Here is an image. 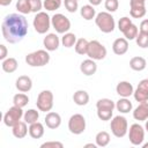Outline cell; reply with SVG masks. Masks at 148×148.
Returning <instances> with one entry per match:
<instances>
[{"instance_id":"6da1fadb","label":"cell","mask_w":148,"mask_h":148,"mask_svg":"<svg viewBox=\"0 0 148 148\" xmlns=\"http://www.w3.org/2000/svg\"><path fill=\"white\" fill-rule=\"evenodd\" d=\"M29 23L23 14H8L1 23L2 37L10 44L20 43L28 34Z\"/></svg>"},{"instance_id":"f1b7e54d","label":"cell","mask_w":148,"mask_h":148,"mask_svg":"<svg viewBox=\"0 0 148 148\" xmlns=\"http://www.w3.org/2000/svg\"><path fill=\"white\" fill-rule=\"evenodd\" d=\"M29 103V97L25 92H18V94H15L14 97H13V104L15 106H18V108H24L27 104Z\"/></svg>"},{"instance_id":"ba28073f","label":"cell","mask_w":148,"mask_h":148,"mask_svg":"<svg viewBox=\"0 0 148 148\" xmlns=\"http://www.w3.org/2000/svg\"><path fill=\"white\" fill-rule=\"evenodd\" d=\"M68 130L72 134H82L86 130V118L81 113H74L68 120Z\"/></svg>"},{"instance_id":"b9f144b4","label":"cell","mask_w":148,"mask_h":148,"mask_svg":"<svg viewBox=\"0 0 148 148\" xmlns=\"http://www.w3.org/2000/svg\"><path fill=\"white\" fill-rule=\"evenodd\" d=\"M31 6V13H39L42 12V8H44L42 0H29Z\"/></svg>"},{"instance_id":"e575fe53","label":"cell","mask_w":148,"mask_h":148,"mask_svg":"<svg viewBox=\"0 0 148 148\" xmlns=\"http://www.w3.org/2000/svg\"><path fill=\"white\" fill-rule=\"evenodd\" d=\"M123 34H124V36H125V38L127 40H132V39H135L136 38V36L139 34V29H138V27L135 24L132 23Z\"/></svg>"},{"instance_id":"ac0fdd59","label":"cell","mask_w":148,"mask_h":148,"mask_svg":"<svg viewBox=\"0 0 148 148\" xmlns=\"http://www.w3.org/2000/svg\"><path fill=\"white\" fill-rule=\"evenodd\" d=\"M133 118L139 121H146L148 119V101L141 102L133 111Z\"/></svg>"},{"instance_id":"7bdbcfd3","label":"cell","mask_w":148,"mask_h":148,"mask_svg":"<svg viewBox=\"0 0 148 148\" xmlns=\"http://www.w3.org/2000/svg\"><path fill=\"white\" fill-rule=\"evenodd\" d=\"M64 143L60 141H46L40 145V148H62Z\"/></svg>"},{"instance_id":"9c48e42d","label":"cell","mask_w":148,"mask_h":148,"mask_svg":"<svg viewBox=\"0 0 148 148\" xmlns=\"http://www.w3.org/2000/svg\"><path fill=\"white\" fill-rule=\"evenodd\" d=\"M51 24L58 34H66L71 29V21L64 14H54L51 17Z\"/></svg>"},{"instance_id":"c3c4849f","label":"cell","mask_w":148,"mask_h":148,"mask_svg":"<svg viewBox=\"0 0 148 148\" xmlns=\"http://www.w3.org/2000/svg\"><path fill=\"white\" fill-rule=\"evenodd\" d=\"M84 147L87 148V147H92V148H96L97 147V145L96 143H87V145H84Z\"/></svg>"},{"instance_id":"8fae6325","label":"cell","mask_w":148,"mask_h":148,"mask_svg":"<svg viewBox=\"0 0 148 148\" xmlns=\"http://www.w3.org/2000/svg\"><path fill=\"white\" fill-rule=\"evenodd\" d=\"M128 139L133 146L142 145L145 140V128L140 124H132L128 130Z\"/></svg>"},{"instance_id":"f6af8a7d","label":"cell","mask_w":148,"mask_h":148,"mask_svg":"<svg viewBox=\"0 0 148 148\" xmlns=\"http://www.w3.org/2000/svg\"><path fill=\"white\" fill-rule=\"evenodd\" d=\"M8 50L3 44H0V60H5L7 58Z\"/></svg>"},{"instance_id":"603a6c76","label":"cell","mask_w":148,"mask_h":148,"mask_svg":"<svg viewBox=\"0 0 148 148\" xmlns=\"http://www.w3.org/2000/svg\"><path fill=\"white\" fill-rule=\"evenodd\" d=\"M44 132H45L44 125L39 121H36L29 125V135L32 139H40L44 135Z\"/></svg>"},{"instance_id":"cb8c5ba5","label":"cell","mask_w":148,"mask_h":148,"mask_svg":"<svg viewBox=\"0 0 148 148\" xmlns=\"http://www.w3.org/2000/svg\"><path fill=\"white\" fill-rule=\"evenodd\" d=\"M116 109L120 113H128L130 111H132L133 105H132V102L128 99V97H120L116 102Z\"/></svg>"},{"instance_id":"74e56055","label":"cell","mask_w":148,"mask_h":148,"mask_svg":"<svg viewBox=\"0 0 148 148\" xmlns=\"http://www.w3.org/2000/svg\"><path fill=\"white\" fill-rule=\"evenodd\" d=\"M112 114H113V110H110V109H97V117L103 121L110 120L112 118Z\"/></svg>"},{"instance_id":"277c9868","label":"cell","mask_w":148,"mask_h":148,"mask_svg":"<svg viewBox=\"0 0 148 148\" xmlns=\"http://www.w3.org/2000/svg\"><path fill=\"white\" fill-rule=\"evenodd\" d=\"M110 128L116 138H124L128 132V123L124 116H116L111 119Z\"/></svg>"},{"instance_id":"5bb4252c","label":"cell","mask_w":148,"mask_h":148,"mask_svg":"<svg viewBox=\"0 0 148 148\" xmlns=\"http://www.w3.org/2000/svg\"><path fill=\"white\" fill-rule=\"evenodd\" d=\"M60 42H61V40L59 39L58 35L51 32V34H47V35L44 37V39H43V45H44L45 50H47V51H56V50H58V47H59V45H60Z\"/></svg>"},{"instance_id":"83f0119b","label":"cell","mask_w":148,"mask_h":148,"mask_svg":"<svg viewBox=\"0 0 148 148\" xmlns=\"http://www.w3.org/2000/svg\"><path fill=\"white\" fill-rule=\"evenodd\" d=\"M110 140H111L110 134L106 131H101L95 136V141H96L97 147H106L110 143Z\"/></svg>"},{"instance_id":"1f68e13d","label":"cell","mask_w":148,"mask_h":148,"mask_svg":"<svg viewBox=\"0 0 148 148\" xmlns=\"http://www.w3.org/2000/svg\"><path fill=\"white\" fill-rule=\"evenodd\" d=\"M23 119H24V121H25L27 124H29V125L32 124V123H36V121H38V119H39V112H38L37 110H35V109H29L28 111L24 112Z\"/></svg>"},{"instance_id":"ffe728a7","label":"cell","mask_w":148,"mask_h":148,"mask_svg":"<svg viewBox=\"0 0 148 148\" xmlns=\"http://www.w3.org/2000/svg\"><path fill=\"white\" fill-rule=\"evenodd\" d=\"M116 92L120 97H130L131 95H133L134 88L132 83H130L128 81H120L116 86Z\"/></svg>"},{"instance_id":"4316f807","label":"cell","mask_w":148,"mask_h":148,"mask_svg":"<svg viewBox=\"0 0 148 148\" xmlns=\"http://www.w3.org/2000/svg\"><path fill=\"white\" fill-rule=\"evenodd\" d=\"M80 14H81V16H82L86 21H90V20L95 18L96 15H97L95 7H94L92 5H90V3L82 6L81 9H80Z\"/></svg>"},{"instance_id":"7dc6e473","label":"cell","mask_w":148,"mask_h":148,"mask_svg":"<svg viewBox=\"0 0 148 148\" xmlns=\"http://www.w3.org/2000/svg\"><path fill=\"white\" fill-rule=\"evenodd\" d=\"M13 0H0V5L1 6H8V5H10V2H12Z\"/></svg>"},{"instance_id":"5b68a950","label":"cell","mask_w":148,"mask_h":148,"mask_svg":"<svg viewBox=\"0 0 148 148\" xmlns=\"http://www.w3.org/2000/svg\"><path fill=\"white\" fill-rule=\"evenodd\" d=\"M32 25H34L36 32H38L40 35L46 34L52 25L51 24V17L49 16V14L46 12L36 13L34 21H32Z\"/></svg>"},{"instance_id":"7c38bea8","label":"cell","mask_w":148,"mask_h":148,"mask_svg":"<svg viewBox=\"0 0 148 148\" xmlns=\"http://www.w3.org/2000/svg\"><path fill=\"white\" fill-rule=\"evenodd\" d=\"M146 2L145 1H136L130 0V14L133 18H141L146 15Z\"/></svg>"},{"instance_id":"d590c367","label":"cell","mask_w":148,"mask_h":148,"mask_svg":"<svg viewBox=\"0 0 148 148\" xmlns=\"http://www.w3.org/2000/svg\"><path fill=\"white\" fill-rule=\"evenodd\" d=\"M61 3H62V0H44L43 1L44 8L49 12H53V10L59 9Z\"/></svg>"},{"instance_id":"ab89813d","label":"cell","mask_w":148,"mask_h":148,"mask_svg":"<svg viewBox=\"0 0 148 148\" xmlns=\"http://www.w3.org/2000/svg\"><path fill=\"white\" fill-rule=\"evenodd\" d=\"M131 24H132V20L130 17H127V16H123L118 21V29H119V31L124 32Z\"/></svg>"},{"instance_id":"4dcf8cb0","label":"cell","mask_w":148,"mask_h":148,"mask_svg":"<svg viewBox=\"0 0 148 148\" xmlns=\"http://www.w3.org/2000/svg\"><path fill=\"white\" fill-rule=\"evenodd\" d=\"M76 40H77V38H76L75 34H73V32H66L61 37V44H62V46L68 47V49L69 47H73L75 45Z\"/></svg>"},{"instance_id":"44dd1931","label":"cell","mask_w":148,"mask_h":148,"mask_svg":"<svg viewBox=\"0 0 148 148\" xmlns=\"http://www.w3.org/2000/svg\"><path fill=\"white\" fill-rule=\"evenodd\" d=\"M12 133L15 138L17 139H23L27 136V134L29 133V127H28V124L23 120L18 121L16 125H14L12 127Z\"/></svg>"},{"instance_id":"f907efd6","label":"cell","mask_w":148,"mask_h":148,"mask_svg":"<svg viewBox=\"0 0 148 148\" xmlns=\"http://www.w3.org/2000/svg\"><path fill=\"white\" fill-rule=\"evenodd\" d=\"M142 148H148V142L147 143H143L142 145Z\"/></svg>"},{"instance_id":"8992f818","label":"cell","mask_w":148,"mask_h":148,"mask_svg":"<svg viewBox=\"0 0 148 148\" xmlns=\"http://www.w3.org/2000/svg\"><path fill=\"white\" fill-rule=\"evenodd\" d=\"M53 101H54V96L51 90H42L37 96L36 106L42 112H49L53 108L54 104Z\"/></svg>"},{"instance_id":"ee69618b","label":"cell","mask_w":148,"mask_h":148,"mask_svg":"<svg viewBox=\"0 0 148 148\" xmlns=\"http://www.w3.org/2000/svg\"><path fill=\"white\" fill-rule=\"evenodd\" d=\"M139 30H140L141 32L148 34V18H145V20L141 21L140 27H139Z\"/></svg>"},{"instance_id":"681fc988","label":"cell","mask_w":148,"mask_h":148,"mask_svg":"<svg viewBox=\"0 0 148 148\" xmlns=\"http://www.w3.org/2000/svg\"><path fill=\"white\" fill-rule=\"evenodd\" d=\"M145 131L148 132V119L146 120V124H145Z\"/></svg>"},{"instance_id":"484cf974","label":"cell","mask_w":148,"mask_h":148,"mask_svg":"<svg viewBox=\"0 0 148 148\" xmlns=\"http://www.w3.org/2000/svg\"><path fill=\"white\" fill-rule=\"evenodd\" d=\"M1 67H2V71L6 73H14L18 67V62L15 58L9 57V58H6L5 60H2Z\"/></svg>"},{"instance_id":"f5cc1de1","label":"cell","mask_w":148,"mask_h":148,"mask_svg":"<svg viewBox=\"0 0 148 148\" xmlns=\"http://www.w3.org/2000/svg\"><path fill=\"white\" fill-rule=\"evenodd\" d=\"M147 79H148V77H147Z\"/></svg>"},{"instance_id":"f35d334b","label":"cell","mask_w":148,"mask_h":148,"mask_svg":"<svg viewBox=\"0 0 148 148\" xmlns=\"http://www.w3.org/2000/svg\"><path fill=\"white\" fill-rule=\"evenodd\" d=\"M104 7H105L106 12L114 13L118 9V7H119V0H105Z\"/></svg>"},{"instance_id":"d6986e66","label":"cell","mask_w":148,"mask_h":148,"mask_svg":"<svg viewBox=\"0 0 148 148\" xmlns=\"http://www.w3.org/2000/svg\"><path fill=\"white\" fill-rule=\"evenodd\" d=\"M112 51L117 56H123L128 51V40L125 37L117 38L112 44Z\"/></svg>"},{"instance_id":"e0dca14e","label":"cell","mask_w":148,"mask_h":148,"mask_svg":"<svg viewBox=\"0 0 148 148\" xmlns=\"http://www.w3.org/2000/svg\"><path fill=\"white\" fill-rule=\"evenodd\" d=\"M45 125L46 127L51 128V130H56L61 125V117L58 112H53V111H49L45 116Z\"/></svg>"},{"instance_id":"8d00e7d4","label":"cell","mask_w":148,"mask_h":148,"mask_svg":"<svg viewBox=\"0 0 148 148\" xmlns=\"http://www.w3.org/2000/svg\"><path fill=\"white\" fill-rule=\"evenodd\" d=\"M135 43L141 49H147L148 47V34H145V32H141L139 31L136 38H135Z\"/></svg>"},{"instance_id":"bcb514c9","label":"cell","mask_w":148,"mask_h":148,"mask_svg":"<svg viewBox=\"0 0 148 148\" xmlns=\"http://www.w3.org/2000/svg\"><path fill=\"white\" fill-rule=\"evenodd\" d=\"M101 2H102V0H89V3H90V5H92L94 7H95V6L101 5Z\"/></svg>"},{"instance_id":"3957f363","label":"cell","mask_w":148,"mask_h":148,"mask_svg":"<svg viewBox=\"0 0 148 148\" xmlns=\"http://www.w3.org/2000/svg\"><path fill=\"white\" fill-rule=\"evenodd\" d=\"M25 62L31 67H43L50 62L47 50H37L25 56Z\"/></svg>"},{"instance_id":"4fadbf2b","label":"cell","mask_w":148,"mask_h":148,"mask_svg":"<svg viewBox=\"0 0 148 148\" xmlns=\"http://www.w3.org/2000/svg\"><path fill=\"white\" fill-rule=\"evenodd\" d=\"M134 99L139 103L148 101V79H143L139 82L136 89L133 92Z\"/></svg>"},{"instance_id":"7402d4cb","label":"cell","mask_w":148,"mask_h":148,"mask_svg":"<svg viewBox=\"0 0 148 148\" xmlns=\"http://www.w3.org/2000/svg\"><path fill=\"white\" fill-rule=\"evenodd\" d=\"M89 94L86 91V90H76L74 94H73V101L76 105L79 106H84L89 103Z\"/></svg>"},{"instance_id":"2e32d148","label":"cell","mask_w":148,"mask_h":148,"mask_svg":"<svg viewBox=\"0 0 148 148\" xmlns=\"http://www.w3.org/2000/svg\"><path fill=\"white\" fill-rule=\"evenodd\" d=\"M15 87L21 92H28L32 88V80L28 75H21L16 79Z\"/></svg>"},{"instance_id":"d6a6232c","label":"cell","mask_w":148,"mask_h":148,"mask_svg":"<svg viewBox=\"0 0 148 148\" xmlns=\"http://www.w3.org/2000/svg\"><path fill=\"white\" fill-rule=\"evenodd\" d=\"M16 9L20 14H29L31 13V6L29 0H17L16 1Z\"/></svg>"},{"instance_id":"836d02e7","label":"cell","mask_w":148,"mask_h":148,"mask_svg":"<svg viewBox=\"0 0 148 148\" xmlns=\"http://www.w3.org/2000/svg\"><path fill=\"white\" fill-rule=\"evenodd\" d=\"M116 103L110 98H101L96 102V109H110L114 110Z\"/></svg>"},{"instance_id":"7a4b0ae2","label":"cell","mask_w":148,"mask_h":148,"mask_svg":"<svg viewBox=\"0 0 148 148\" xmlns=\"http://www.w3.org/2000/svg\"><path fill=\"white\" fill-rule=\"evenodd\" d=\"M95 23L98 29L104 34H110L116 28V22L111 13L109 12H101L95 17Z\"/></svg>"},{"instance_id":"30bf717a","label":"cell","mask_w":148,"mask_h":148,"mask_svg":"<svg viewBox=\"0 0 148 148\" xmlns=\"http://www.w3.org/2000/svg\"><path fill=\"white\" fill-rule=\"evenodd\" d=\"M23 114L24 113H23L22 108H18V106L13 105L3 114V124L6 126H8V127H13L18 121H21V118L23 117Z\"/></svg>"},{"instance_id":"52a82bcc","label":"cell","mask_w":148,"mask_h":148,"mask_svg":"<svg viewBox=\"0 0 148 148\" xmlns=\"http://www.w3.org/2000/svg\"><path fill=\"white\" fill-rule=\"evenodd\" d=\"M106 53H108L106 47L102 43H99L96 39L89 42L87 56L90 59H94V60H103L106 57Z\"/></svg>"},{"instance_id":"f546056e","label":"cell","mask_w":148,"mask_h":148,"mask_svg":"<svg viewBox=\"0 0 148 148\" xmlns=\"http://www.w3.org/2000/svg\"><path fill=\"white\" fill-rule=\"evenodd\" d=\"M88 45H89V40H87L86 38H79L74 45L75 52L77 54L81 56H87V51H88Z\"/></svg>"},{"instance_id":"d4e9b609","label":"cell","mask_w":148,"mask_h":148,"mask_svg":"<svg viewBox=\"0 0 148 148\" xmlns=\"http://www.w3.org/2000/svg\"><path fill=\"white\" fill-rule=\"evenodd\" d=\"M146 66H147V61H146V59H145L143 57L138 56V57L131 58V60H130V67H131L133 71H135V72H141V71H143V69L146 68Z\"/></svg>"},{"instance_id":"816d5d0a","label":"cell","mask_w":148,"mask_h":148,"mask_svg":"<svg viewBox=\"0 0 148 148\" xmlns=\"http://www.w3.org/2000/svg\"><path fill=\"white\" fill-rule=\"evenodd\" d=\"M136 1H145L146 2V0H136Z\"/></svg>"},{"instance_id":"9a60e30c","label":"cell","mask_w":148,"mask_h":148,"mask_svg":"<svg viewBox=\"0 0 148 148\" xmlns=\"http://www.w3.org/2000/svg\"><path fill=\"white\" fill-rule=\"evenodd\" d=\"M80 71L82 72L83 75L86 76H91L96 73L97 71V64H96V60L94 59H86L83 60L81 64H80Z\"/></svg>"},{"instance_id":"60d3db41","label":"cell","mask_w":148,"mask_h":148,"mask_svg":"<svg viewBox=\"0 0 148 148\" xmlns=\"http://www.w3.org/2000/svg\"><path fill=\"white\" fill-rule=\"evenodd\" d=\"M79 0H64V5L65 8L69 12V13H75L79 8Z\"/></svg>"}]
</instances>
